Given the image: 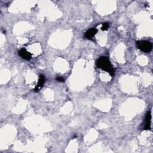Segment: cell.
I'll return each mask as SVG.
<instances>
[{
	"instance_id": "obj_1",
	"label": "cell",
	"mask_w": 153,
	"mask_h": 153,
	"mask_svg": "<svg viewBox=\"0 0 153 153\" xmlns=\"http://www.w3.org/2000/svg\"><path fill=\"white\" fill-rule=\"evenodd\" d=\"M96 65L98 68L108 72L111 76L115 74V71L109 61V59L107 56H101L96 61Z\"/></svg>"
},
{
	"instance_id": "obj_2",
	"label": "cell",
	"mask_w": 153,
	"mask_h": 153,
	"mask_svg": "<svg viewBox=\"0 0 153 153\" xmlns=\"http://www.w3.org/2000/svg\"><path fill=\"white\" fill-rule=\"evenodd\" d=\"M137 47L144 53H149L152 49V43L148 41L141 40L136 42Z\"/></svg>"
},
{
	"instance_id": "obj_3",
	"label": "cell",
	"mask_w": 153,
	"mask_h": 153,
	"mask_svg": "<svg viewBox=\"0 0 153 153\" xmlns=\"http://www.w3.org/2000/svg\"><path fill=\"white\" fill-rule=\"evenodd\" d=\"M19 55L20 56L22 59L26 60V61H30L32 58V54L28 51L25 49L23 48L19 51Z\"/></svg>"
},
{
	"instance_id": "obj_4",
	"label": "cell",
	"mask_w": 153,
	"mask_h": 153,
	"mask_svg": "<svg viewBox=\"0 0 153 153\" xmlns=\"http://www.w3.org/2000/svg\"><path fill=\"white\" fill-rule=\"evenodd\" d=\"M44 83H45V76L43 75H40L39 76V79H38V83L34 89V91L35 92H39L40 89L44 86Z\"/></svg>"
},
{
	"instance_id": "obj_5",
	"label": "cell",
	"mask_w": 153,
	"mask_h": 153,
	"mask_svg": "<svg viewBox=\"0 0 153 153\" xmlns=\"http://www.w3.org/2000/svg\"><path fill=\"white\" fill-rule=\"evenodd\" d=\"M151 114L149 111L147 112L145 118V125L144 130H149L151 129Z\"/></svg>"
},
{
	"instance_id": "obj_6",
	"label": "cell",
	"mask_w": 153,
	"mask_h": 153,
	"mask_svg": "<svg viewBox=\"0 0 153 153\" xmlns=\"http://www.w3.org/2000/svg\"><path fill=\"white\" fill-rule=\"evenodd\" d=\"M98 32V29L96 28H90L84 34V37L87 40H92Z\"/></svg>"
},
{
	"instance_id": "obj_7",
	"label": "cell",
	"mask_w": 153,
	"mask_h": 153,
	"mask_svg": "<svg viewBox=\"0 0 153 153\" xmlns=\"http://www.w3.org/2000/svg\"><path fill=\"white\" fill-rule=\"evenodd\" d=\"M109 26V25L108 23H107V22L104 23V24H103V25H102V28H101V29H102V31H107V30H108Z\"/></svg>"
},
{
	"instance_id": "obj_8",
	"label": "cell",
	"mask_w": 153,
	"mask_h": 153,
	"mask_svg": "<svg viewBox=\"0 0 153 153\" xmlns=\"http://www.w3.org/2000/svg\"><path fill=\"white\" fill-rule=\"evenodd\" d=\"M56 80V81L59 82H65L64 79L62 77V76H57Z\"/></svg>"
}]
</instances>
